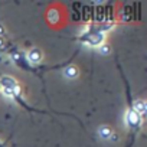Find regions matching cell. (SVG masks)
<instances>
[{"label": "cell", "instance_id": "8", "mask_svg": "<svg viewBox=\"0 0 147 147\" xmlns=\"http://www.w3.org/2000/svg\"><path fill=\"white\" fill-rule=\"evenodd\" d=\"M101 52H102V53H108V52H110V48H108V45H104V48L101 49Z\"/></svg>", "mask_w": 147, "mask_h": 147}, {"label": "cell", "instance_id": "4", "mask_svg": "<svg viewBox=\"0 0 147 147\" xmlns=\"http://www.w3.org/2000/svg\"><path fill=\"white\" fill-rule=\"evenodd\" d=\"M26 59L29 61V63H30V65L36 66V65L42 61V52H40L38 48H33V49H30V51H29V53L26 55Z\"/></svg>", "mask_w": 147, "mask_h": 147}, {"label": "cell", "instance_id": "5", "mask_svg": "<svg viewBox=\"0 0 147 147\" xmlns=\"http://www.w3.org/2000/svg\"><path fill=\"white\" fill-rule=\"evenodd\" d=\"M65 75L68 78H75L78 75V69L74 66H65Z\"/></svg>", "mask_w": 147, "mask_h": 147}, {"label": "cell", "instance_id": "2", "mask_svg": "<svg viewBox=\"0 0 147 147\" xmlns=\"http://www.w3.org/2000/svg\"><path fill=\"white\" fill-rule=\"evenodd\" d=\"M124 82L127 85V98H128V110H127V114H125V123H127V127H128V131H130V134H128L130 141H128V146L127 147H131L133 143H134V138H136L137 133L141 128V124H143V120L144 118L134 110V107L131 104L133 100H131V94H130V87H128V82H127L125 78H124Z\"/></svg>", "mask_w": 147, "mask_h": 147}, {"label": "cell", "instance_id": "7", "mask_svg": "<svg viewBox=\"0 0 147 147\" xmlns=\"http://www.w3.org/2000/svg\"><path fill=\"white\" fill-rule=\"evenodd\" d=\"M5 49V39L3 36H0V51H3Z\"/></svg>", "mask_w": 147, "mask_h": 147}, {"label": "cell", "instance_id": "9", "mask_svg": "<svg viewBox=\"0 0 147 147\" xmlns=\"http://www.w3.org/2000/svg\"><path fill=\"white\" fill-rule=\"evenodd\" d=\"M0 147H6V143H2V141H0Z\"/></svg>", "mask_w": 147, "mask_h": 147}, {"label": "cell", "instance_id": "1", "mask_svg": "<svg viewBox=\"0 0 147 147\" xmlns=\"http://www.w3.org/2000/svg\"><path fill=\"white\" fill-rule=\"evenodd\" d=\"M114 26H115V22H104V23H100V25L91 23L77 38V40L80 43H82V45L92 46V48L101 46L104 43V40H105V32L111 30Z\"/></svg>", "mask_w": 147, "mask_h": 147}, {"label": "cell", "instance_id": "6", "mask_svg": "<svg viewBox=\"0 0 147 147\" xmlns=\"http://www.w3.org/2000/svg\"><path fill=\"white\" fill-rule=\"evenodd\" d=\"M98 134L102 137V138H110L111 136H113V131H111V128H108V127H101L100 128V131H98Z\"/></svg>", "mask_w": 147, "mask_h": 147}, {"label": "cell", "instance_id": "3", "mask_svg": "<svg viewBox=\"0 0 147 147\" xmlns=\"http://www.w3.org/2000/svg\"><path fill=\"white\" fill-rule=\"evenodd\" d=\"M0 87H2V92H10L16 88H19V82L10 77V75H2L0 77Z\"/></svg>", "mask_w": 147, "mask_h": 147}, {"label": "cell", "instance_id": "10", "mask_svg": "<svg viewBox=\"0 0 147 147\" xmlns=\"http://www.w3.org/2000/svg\"><path fill=\"white\" fill-rule=\"evenodd\" d=\"M0 92H2V87H0Z\"/></svg>", "mask_w": 147, "mask_h": 147}]
</instances>
